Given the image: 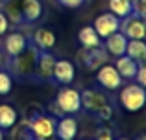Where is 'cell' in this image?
Returning <instances> with one entry per match:
<instances>
[{
    "instance_id": "obj_12",
    "label": "cell",
    "mask_w": 146,
    "mask_h": 140,
    "mask_svg": "<svg viewBox=\"0 0 146 140\" xmlns=\"http://www.w3.org/2000/svg\"><path fill=\"white\" fill-rule=\"evenodd\" d=\"M26 46H28V41H26V35L21 33V32L9 33V35L6 37V41H4V50H6V54L9 55V57L19 55Z\"/></svg>"
},
{
    "instance_id": "obj_16",
    "label": "cell",
    "mask_w": 146,
    "mask_h": 140,
    "mask_svg": "<svg viewBox=\"0 0 146 140\" xmlns=\"http://www.w3.org/2000/svg\"><path fill=\"white\" fill-rule=\"evenodd\" d=\"M21 15L26 22H35L43 15V4L41 0H22Z\"/></svg>"
},
{
    "instance_id": "obj_4",
    "label": "cell",
    "mask_w": 146,
    "mask_h": 140,
    "mask_svg": "<svg viewBox=\"0 0 146 140\" xmlns=\"http://www.w3.org/2000/svg\"><path fill=\"white\" fill-rule=\"evenodd\" d=\"M118 32L124 33L126 39H146V20L131 13L129 17L120 18Z\"/></svg>"
},
{
    "instance_id": "obj_3",
    "label": "cell",
    "mask_w": 146,
    "mask_h": 140,
    "mask_svg": "<svg viewBox=\"0 0 146 140\" xmlns=\"http://www.w3.org/2000/svg\"><path fill=\"white\" fill-rule=\"evenodd\" d=\"M39 52L41 50L37 46H26L19 55H15L13 57V70H15V74L21 76V78L33 74V68H35V61H37Z\"/></svg>"
},
{
    "instance_id": "obj_9",
    "label": "cell",
    "mask_w": 146,
    "mask_h": 140,
    "mask_svg": "<svg viewBox=\"0 0 146 140\" xmlns=\"http://www.w3.org/2000/svg\"><path fill=\"white\" fill-rule=\"evenodd\" d=\"M30 127H32V131L41 140H48L56 135V124H54V120L50 118V116H43V114L35 116V118L30 122Z\"/></svg>"
},
{
    "instance_id": "obj_32",
    "label": "cell",
    "mask_w": 146,
    "mask_h": 140,
    "mask_svg": "<svg viewBox=\"0 0 146 140\" xmlns=\"http://www.w3.org/2000/svg\"><path fill=\"white\" fill-rule=\"evenodd\" d=\"M143 140H146V137H144V138H143Z\"/></svg>"
},
{
    "instance_id": "obj_25",
    "label": "cell",
    "mask_w": 146,
    "mask_h": 140,
    "mask_svg": "<svg viewBox=\"0 0 146 140\" xmlns=\"http://www.w3.org/2000/svg\"><path fill=\"white\" fill-rule=\"evenodd\" d=\"M100 116V120H104V122H109L111 118H113V107H111V103H106L102 109L96 112Z\"/></svg>"
},
{
    "instance_id": "obj_2",
    "label": "cell",
    "mask_w": 146,
    "mask_h": 140,
    "mask_svg": "<svg viewBox=\"0 0 146 140\" xmlns=\"http://www.w3.org/2000/svg\"><path fill=\"white\" fill-rule=\"evenodd\" d=\"M56 103L59 112L63 114H74L82 109V96H80V90L72 89V87H63L59 89L56 98Z\"/></svg>"
},
{
    "instance_id": "obj_29",
    "label": "cell",
    "mask_w": 146,
    "mask_h": 140,
    "mask_svg": "<svg viewBox=\"0 0 146 140\" xmlns=\"http://www.w3.org/2000/svg\"><path fill=\"white\" fill-rule=\"evenodd\" d=\"M7 28H9V20H7V17L0 11V35H4V33L7 32Z\"/></svg>"
},
{
    "instance_id": "obj_22",
    "label": "cell",
    "mask_w": 146,
    "mask_h": 140,
    "mask_svg": "<svg viewBox=\"0 0 146 140\" xmlns=\"http://www.w3.org/2000/svg\"><path fill=\"white\" fill-rule=\"evenodd\" d=\"M13 140H41L30 127V122H24L21 127L13 131Z\"/></svg>"
},
{
    "instance_id": "obj_5",
    "label": "cell",
    "mask_w": 146,
    "mask_h": 140,
    "mask_svg": "<svg viewBox=\"0 0 146 140\" xmlns=\"http://www.w3.org/2000/svg\"><path fill=\"white\" fill-rule=\"evenodd\" d=\"M96 81L106 90H117L122 87V76L117 72L115 65H102L96 70Z\"/></svg>"
},
{
    "instance_id": "obj_14",
    "label": "cell",
    "mask_w": 146,
    "mask_h": 140,
    "mask_svg": "<svg viewBox=\"0 0 146 140\" xmlns=\"http://www.w3.org/2000/svg\"><path fill=\"white\" fill-rule=\"evenodd\" d=\"M126 44H128V39H126L124 33L115 32L113 35H109L106 39V52L113 57H120V55L126 54Z\"/></svg>"
},
{
    "instance_id": "obj_17",
    "label": "cell",
    "mask_w": 146,
    "mask_h": 140,
    "mask_svg": "<svg viewBox=\"0 0 146 140\" xmlns=\"http://www.w3.org/2000/svg\"><path fill=\"white\" fill-rule=\"evenodd\" d=\"M115 68L117 72L122 76V79H133L137 74V68H139V63L133 61L131 57H128V55H120V57H117V63H115Z\"/></svg>"
},
{
    "instance_id": "obj_18",
    "label": "cell",
    "mask_w": 146,
    "mask_h": 140,
    "mask_svg": "<svg viewBox=\"0 0 146 140\" xmlns=\"http://www.w3.org/2000/svg\"><path fill=\"white\" fill-rule=\"evenodd\" d=\"M126 55L131 57L133 61L146 63V43L143 39H128V44H126Z\"/></svg>"
},
{
    "instance_id": "obj_21",
    "label": "cell",
    "mask_w": 146,
    "mask_h": 140,
    "mask_svg": "<svg viewBox=\"0 0 146 140\" xmlns=\"http://www.w3.org/2000/svg\"><path fill=\"white\" fill-rule=\"evenodd\" d=\"M109 11L118 18H126L133 13L129 0H109Z\"/></svg>"
},
{
    "instance_id": "obj_23",
    "label": "cell",
    "mask_w": 146,
    "mask_h": 140,
    "mask_svg": "<svg viewBox=\"0 0 146 140\" xmlns=\"http://www.w3.org/2000/svg\"><path fill=\"white\" fill-rule=\"evenodd\" d=\"M11 87H13L11 76L7 74L6 70H0V96H6V94H9V92H11Z\"/></svg>"
},
{
    "instance_id": "obj_33",
    "label": "cell",
    "mask_w": 146,
    "mask_h": 140,
    "mask_svg": "<svg viewBox=\"0 0 146 140\" xmlns=\"http://www.w3.org/2000/svg\"><path fill=\"white\" fill-rule=\"evenodd\" d=\"M129 2H133V0H129Z\"/></svg>"
},
{
    "instance_id": "obj_24",
    "label": "cell",
    "mask_w": 146,
    "mask_h": 140,
    "mask_svg": "<svg viewBox=\"0 0 146 140\" xmlns=\"http://www.w3.org/2000/svg\"><path fill=\"white\" fill-rule=\"evenodd\" d=\"M131 7H133V15L146 20V0H133Z\"/></svg>"
},
{
    "instance_id": "obj_30",
    "label": "cell",
    "mask_w": 146,
    "mask_h": 140,
    "mask_svg": "<svg viewBox=\"0 0 146 140\" xmlns=\"http://www.w3.org/2000/svg\"><path fill=\"white\" fill-rule=\"evenodd\" d=\"M0 140H4V131L0 129Z\"/></svg>"
},
{
    "instance_id": "obj_26",
    "label": "cell",
    "mask_w": 146,
    "mask_h": 140,
    "mask_svg": "<svg viewBox=\"0 0 146 140\" xmlns=\"http://www.w3.org/2000/svg\"><path fill=\"white\" fill-rule=\"evenodd\" d=\"M135 79L141 87L146 89V63H141L139 68H137V74H135Z\"/></svg>"
},
{
    "instance_id": "obj_8",
    "label": "cell",
    "mask_w": 146,
    "mask_h": 140,
    "mask_svg": "<svg viewBox=\"0 0 146 140\" xmlns=\"http://www.w3.org/2000/svg\"><path fill=\"white\" fill-rule=\"evenodd\" d=\"M56 55L50 54V52H39L35 61V76L39 79H52L54 78V65H56Z\"/></svg>"
},
{
    "instance_id": "obj_7",
    "label": "cell",
    "mask_w": 146,
    "mask_h": 140,
    "mask_svg": "<svg viewBox=\"0 0 146 140\" xmlns=\"http://www.w3.org/2000/svg\"><path fill=\"white\" fill-rule=\"evenodd\" d=\"M80 59H82V63L89 70H98L102 65H106V61H107V52H106V48H102V46L83 48Z\"/></svg>"
},
{
    "instance_id": "obj_15",
    "label": "cell",
    "mask_w": 146,
    "mask_h": 140,
    "mask_svg": "<svg viewBox=\"0 0 146 140\" xmlns=\"http://www.w3.org/2000/svg\"><path fill=\"white\" fill-rule=\"evenodd\" d=\"M33 46H37L41 52H50L56 46V35L46 28H37L33 32Z\"/></svg>"
},
{
    "instance_id": "obj_31",
    "label": "cell",
    "mask_w": 146,
    "mask_h": 140,
    "mask_svg": "<svg viewBox=\"0 0 146 140\" xmlns=\"http://www.w3.org/2000/svg\"><path fill=\"white\" fill-rule=\"evenodd\" d=\"M118 140H128V138H118Z\"/></svg>"
},
{
    "instance_id": "obj_6",
    "label": "cell",
    "mask_w": 146,
    "mask_h": 140,
    "mask_svg": "<svg viewBox=\"0 0 146 140\" xmlns=\"http://www.w3.org/2000/svg\"><path fill=\"white\" fill-rule=\"evenodd\" d=\"M93 28L96 30V33L100 35V39H107L109 35H113L115 32H118L120 28V18L115 17L113 13H102L94 18V24Z\"/></svg>"
},
{
    "instance_id": "obj_13",
    "label": "cell",
    "mask_w": 146,
    "mask_h": 140,
    "mask_svg": "<svg viewBox=\"0 0 146 140\" xmlns=\"http://www.w3.org/2000/svg\"><path fill=\"white\" fill-rule=\"evenodd\" d=\"M56 135L59 140H74L78 135V122L72 116H63L56 126Z\"/></svg>"
},
{
    "instance_id": "obj_20",
    "label": "cell",
    "mask_w": 146,
    "mask_h": 140,
    "mask_svg": "<svg viewBox=\"0 0 146 140\" xmlns=\"http://www.w3.org/2000/svg\"><path fill=\"white\" fill-rule=\"evenodd\" d=\"M17 120H19V114L15 111V107H11L7 103L0 105V129H11V127H15Z\"/></svg>"
},
{
    "instance_id": "obj_27",
    "label": "cell",
    "mask_w": 146,
    "mask_h": 140,
    "mask_svg": "<svg viewBox=\"0 0 146 140\" xmlns=\"http://www.w3.org/2000/svg\"><path fill=\"white\" fill-rule=\"evenodd\" d=\"M57 2H59L63 7H68V9H76V7L83 6V4H85V0H57Z\"/></svg>"
},
{
    "instance_id": "obj_11",
    "label": "cell",
    "mask_w": 146,
    "mask_h": 140,
    "mask_svg": "<svg viewBox=\"0 0 146 140\" xmlns=\"http://www.w3.org/2000/svg\"><path fill=\"white\" fill-rule=\"evenodd\" d=\"M80 96H82V107H85L87 111H91V112H98L100 109L107 103V98L104 96L102 92L94 90V89L83 90V92H80Z\"/></svg>"
},
{
    "instance_id": "obj_10",
    "label": "cell",
    "mask_w": 146,
    "mask_h": 140,
    "mask_svg": "<svg viewBox=\"0 0 146 140\" xmlns=\"http://www.w3.org/2000/svg\"><path fill=\"white\" fill-rule=\"evenodd\" d=\"M76 78V68L70 61L67 59H59L54 65V79L61 85H70Z\"/></svg>"
},
{
    "instance_id": "obj_19",
    "label": "cell",
    "mask_w": 146,
    "mask_h": 140,
    "mask_svg": "<svg viewBox=\"0 0 146 140\" xmlns=\"http://www.w3.org/2000/svg\"><path fill=\"white\" fill-rule=\"evenodd\" d=\"M78 41L82 44V48H94L100 46V35L93 26H83L78 32Z\"/></svg>"
},
{
    "instance_id": "obj_1",
    "label": "cell",
    "mask_w": 146,
    "mask_h": 140,
    "mask_svg": "<svg viewBox=\"0 0 146 140\" xmlns=\"http://www.w3.org/2000/svg\"><path fill=\"white\" fill-rule=\"evenodd\" d=\"M120 105L129 112H137L146 105V89L137 85H126L120 90Z\"/></svg>"
},
{
    "instance_id": "obj_28",
    "label": "cell",
    "mask_w": 146,
    "mask_h": 140,
    "mask_svg": "<svg viewBox=\"0 0 146 140\" xmlns=\"http://www.w3.org/2000/svg\"><path fill=\"white\" fill-rule=\"evenodd\" d=\"M96 140H113V133H111L109 127H102V129H98Z\"/></svg>"
}]
</instances>
